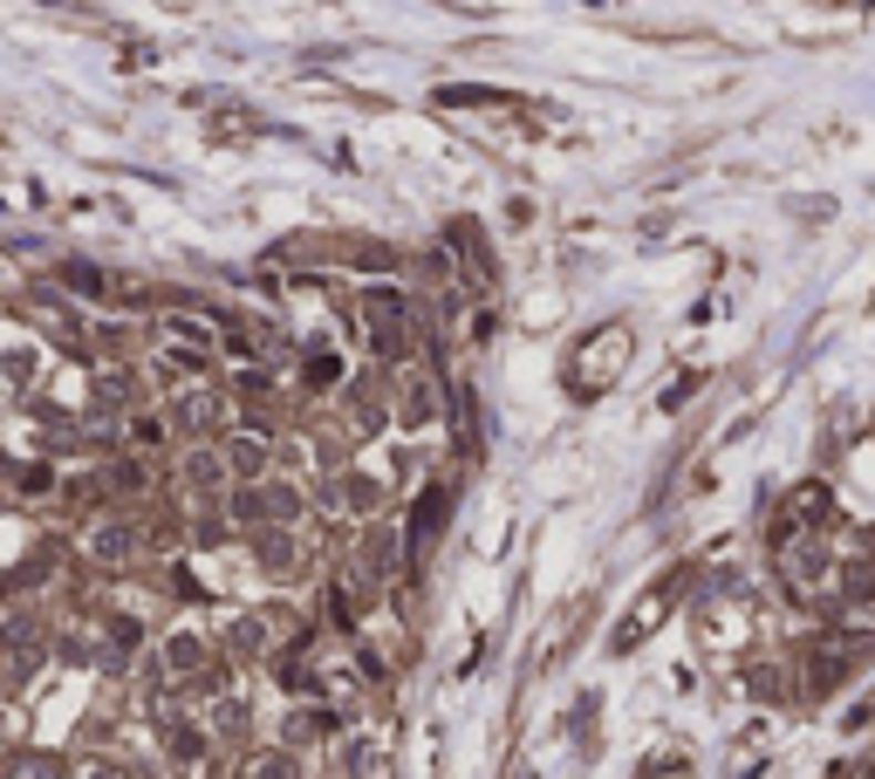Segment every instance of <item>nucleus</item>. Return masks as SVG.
I'll return each instance as SVG.
<instances>
[{"label": "nucleus", "instance_id": "nucleus-1", "mask_svg": "<svg viewBox=\"0 0 875 779\" xmlns=\"http://www.w3.org/2000/svg\"><path fill=\"white\" fill-rule=\"evenodd\" d=\"M363 321H370V349L383 362H404V295L397 287H363Z\"/></svg>", "mask_w": 875, "mask_h": 779}, {"label": "nucleus", "instance_id": "nucleus-2", "mask_svg": "<svg viewBox=\"0 0 875 779\" xmlns=\"http://www.w3.org/2000/svg\"><path fill=\"white\" fill-rule=\"evenodd\" d=\"M219 459H226V479L260 485V479L274 472V438H267V431H226V438H219Z\"/></svg>", "mask_w": 875, "mask_h": 779}, {"label": "nucleus", "instance_id": "nucleus-3", "mask_svg": "<svg viewBox=\"0 0 875 779\" xmlns=\"http://www.w3.org/2000/svg\"><path fill=\"white\" fill-rule=\"evenodd\" d=\"M622 362H629V328H595V336H588V356H581V369H575V390L609 383Z\"/></svg>", "mask_w": 875, "mask_h": 779}, {"label": "nucleus", "instance_id": "nucleus-4", "mask_svg": "<svg viewBox=\"0 0 875 779\" xmlns=\"http://www.w3.org/2000/svg\"><path fill=\"white\" fill-rule=\"evenodd\" d=\"M397 567H404V541H397V526H370L363 547H356V574H363V582H390Z\"/></svg>", "mask_w": 875, "mask_h": 779}, {"label": "nucleus", "instance_id": "nucleus-5", "mask_svg": "<svg viewBox=\"0 0 875 779\" xmlns=\"http://www.w3.org/2000/svg\"><path fill=\"white\" fill-rule=\"evenodd\" d=\"M157 336H165L172 349H192V356H213L219 349V328L206 315H185V308H165L157 315Z\"/></svg>", "mask_w": 875, "mask_h": 779}, {"label": "nucleus", "instance_id": "nucleus-6", "mask_svg": "<svg viewBox=\"0 0 875 779\" xmlns=\"http://www.w3.org/2000/svg\"><path fill=\"white\" fill-rule=\"evenodd\" d=\"M445 520H452V485H445V479H431V485L418 492V513H411V554H418Z\"/></svg>", "mask_w": 875, "mask_h": 779}, {"label": "nucleus", "instance_id": "nucleus-7", "mask_svg": "<svg viewBox=\"0 0 875 779\" xmlns=\"http://www.w3.org/2000/svg\"><path fill=\"white\" fill-rule=\"evenodd\" d=\"M219 485H226V459H219V444H192V451H185V492L213 500Z\"/></svg>", "mask_w": 875, "mask_h": 779}, {"label": "nucleus", "instance_id": "nucleus-8", "mask_svg": "<svg viewBox=\"0 0 875 779\" xmlns=\"http://www.w3.org/2000/svg\"><path fill=\"white\" fill-rule=\"evenodd\" d=\"M157 656H165V670H172V677H198V670H206V656H213V643H206V636H192V629H172Z\"/></svg>", "mask_w": 875, "mask_h": 779}, {"label": "nucleus", "instance_id": "nucleus-9", "mask_svg": "<svg viewBox=\"0 0 875 779\" xmlns=\"http://www.w3.org/2000/svg\"><path fill=\"white\" fill-rule=\"evenodd\" d=\"M254 554H260L267 574H281V582H288V574H301V547H295V533H288V526H267L260 541H254Z\"/></svg>", "mask_w": 875, "mask_h": 779}, {"label": "nucleus", "instance_id": "nucleus-10", "mask_svg": "<svg viewBox=\"0 0 875 779\" xmlns=\"http://www.w3.org/2000/svg\"><path fill=\"white\" fill-rule=\"evenodd\" d=\"M213 418H219V403H213V390H185V397H178V403L165 410V424H172V431H185V438H198V431H206Z\"/></svg>", "mask_w": 875, "mask_h": 779}, {"label": "nucleus", "instance_id": "nucleus-11", "mask_svg": "<svg viewBox=\"0 0 875 779\" xmlns=\"http://www.w3.org/2000/svg\"><path fill=\"white\" fill-rule=\"evenodd\" d=\"M397 418H404V424H431L437 418V383L424 377V369L404 377V403H397Z\"/></svg>", "mask_w": 875, "mask_h": 779}, {"label": "nucleus", "instance_id": "nucleus-12", "mask_svg": "<svg viewBox=\"0 0 875 779\" xmlns=\"http://www.w3.org/2000/svg\"><path fill=\"white\" fill-rule=\"evenodd\" d=\"M144 485H151V465L144 459H110L103 465V492H110V500H137Z\"/></svg>", "mask_w": 875, "mask_h": 779}, {"label": "nucleus", "instance_id": "nucleus-13", "mask_svg": "<svg viewBox=\"0 0 875 779\" xmlns=\"http://www.w3.org/2000/svg\"><path fill=\"white\" fill-rule=\"evenodd\" d=\"M90 554H96L103 567H124V561L137 554V526H96V533H90Z\"/></svg>", "mask_w": 875, "mask_h": 779}, {"label": "nucleus", "instance_id": "nucleus-14", "mask_svg": "<svg viewBox=\"0 0 875 779\" xmlns=\"http://www.w3.org/2000/svg\"><path fill=\"white\" fill-rule=\"evenodd\" d=\"M267 636H274V629L260 623V615H233V623H226V649H233V656H260Z\"/></svg>", "mask_w": 875, "mask_h": 779}, {"label": "nucleus", "instance_id": "nucleus-15", "mask_svg": "<svg viewBox=\"0 0 875 779\" xmlns=\"http://www.w3.org/2000/svg\"><path fill=\"white\" fill-rule=\"evenodd\" d=\"M301 377H308V390H336V383H342V356L315 342V349H308V362H301Z\"/></svg>", "mask_w": 875, "mask_h": 779}, {"label": "nucleus", "instance_id": "nucleus-16", "mask_svg": "<svg viewBox=\"0 0 875 779\" xmlns=\"http://www.w3.org/2000/svg\"><path fill=\"white\" fill-rule=\"evenodd\" d=\"M786 506H793V526H821L834 500H827V485H801V492H793Z\"/></svg>", "mask_w": 875, "mask_h": 779}, {"label": "nucleus", "instance_id": "nucleus-17", "mask_svg": "<svg viewBox=\"0 0 875 779\" xmlns=\"http://www.w3.org/2000/svg\"><path fill=\"white\" fill-rule=\"evenodd\" d=\"M172 759L198 766V759H206V731H198V725H172Z\"/></svg>", "mask_w": 875, "mask_h": 779}, {"label": "nucleus", "instance_id": "nucleus-18", "mask_svg": "<svg viewBox=\"0 0 875 779\" xmlns=\"http://www.w3.org/2000/svg\"><path fill=\"white\" fill-rule=\"evenodd\" d=\"M8 779H62V766H55V759H14Z\"/></svg>", "mask_w": 875, "mask_h": 779}, {"label": "nucleus", "instance_id": "nucleus-19", "mask_svg": "<svg viewBox=\"0 0 875 779\" xmlns=\"http://www.w3.org/2000/svg\"><path fill=\"white\" fill-rule=\"evenodd\" d=\"M254 779H295V759L288 752H267V759H254Z\"/></svg>", "mask_w": 875, "mask_h": 779}, {"label": "nucleus", "instance_id": "nucleus-20", "mask_svg": "<svg viewBox=\"0 0 875 779\" xmlns=\"http://www.w3.org/2000/svg\"><path fill=\"white\" fill-rule=\"evenodd\" d=\"M110 643H116V649H137V643H144L137 615H116V623H110Z\"/></svg>", "mask_w": 875, "mask_h": 779}, {"label": "nucleus", "instance_id": "nucleus-21", "mask_svg": "<svg viewBox=\"0 0 875 779\" xmlns=\"http://www.w3.org/2000/svg\"><path fill=\"white\" fill-rule=\"evenodd\" d=\"M165 431H172L165 418H137V424H131V444H165Z\"/></svg>", "mask_w": 875, "mask_h": 779}]
</instances>
